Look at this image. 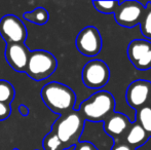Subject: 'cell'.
<instances>
[{
  "instance_id": "6da1fadb",
  "label": "cell",
  "mask_w": 151,
  "mask_h": 150,
  "mask_svg": "<svg viewBox=\"0 0 151 150\" xmlns=\"http://www.w3.org/2000/svg\"><path fill=\"white\" fill-rule=\"evenodd\" d=\"M40 97L46 107L59 115L75 109V93L61 82L52 81L45 84L40 90Z\"/></svg>"
},
{
  "instance_id": "d4e9b609",
  "label": "cell",
  "mask_w": 151,
  "mask_h": 150,
  "mask_svg": "<svg viewBox=\"0 0 151 150\" xmlns=\"http://www.w3.org/2000/svg\"><path fill=\"white\" fill-rule=\"evenodd\" d=\"M14 150H19V149H18V148H14Z\"/></svg>"
},
{
  "instance_id": "603a6c76",
  "label": "cell",
  "mask_w": 151,
  "mask_h": 150,
  "mask_svg": "<svg viewBox=\"0 0 151 150\" xmlns=\"http://www.w3.org/2000/svg\"><path fill=\"white\" fill-rule=\"evenodd\" d=\"M19 112H20V114L22 116L27 117V116L29 115V113H30V110H29V108L25 104H21L20 106H19Z\"/></svg>"
},
{
  "instance_id": "8fae6325",
  "label": "cell",
  "mask_w": 151,
  "mask_h": 150,
  "mask_svg": "<svg viewBox=\"0 0 151 150\" xmlns=\"http://www.w3.org/2000/svg\"><path fill=\"white\" fill-rule=\"evenodd\" d=\"M31 50L25 43H9L5 47V59L14 71L25 73Z\"/></svg>"
},
{
  "instance_id": "30bf717a",
  "label": "cell",
  "mask_w": 151,
  "mask_h": 150,
  "mask_svg": "<svg viewBox=\"0 0 151 150\" xmlns=\"http://www.w3.org/2000/svg\"><path fill=\"white\" fill-rule=\"evenodd\" d=\"M150 97L151 82L144 79L133 81L129 85L127 93H125L127 103L136 111L145 106H148Z\"/></svg>"
},
{
  "instance_id": "9a60e30c",
  "label": "cell",
  "mask_w": 151,
  "mask_h": 150,
  "mask_svg": "<svg viewBox=\"0 0 151 150\" xmlns=\"http://www.w3.org/2000/svg\"><path fill=\"white\" fill-rule=\"evenodd\" d=\"M136 120L142 126L147 136L151 138V108L149 106H145L143 108L136 111Z\"/></svg>"
},
{
  "instance_id": "ac0fdd59",
  "label": "cell",
  "mask_w": 151,
  "mask_h": 150,
  "mask_svg": "<svg viewBox=\"0 0 151 150\" xmlns=\"http://www.w3.org/2000/svg\"><path fill=\"white\" fill-rule=\"evenodd\" d=\"M120 1L112 0V1H93V5L96 9L101 14H114L117 6L119 5Z\"/></svg>"
},
{
  "instance_id": "5b68a950",
  "label": "cell",
  "mask_w": 151,
  "mask_h": 150,
  "mask_svg": "<svg viewBox=\"0 0 151 150\" xmlns=\"http://www.w3.org/2000/svg\"><path fill=\"white\" fill-rule=\"evenodd\" d=\"M81 78L83 84L91 90H99L105 86L110 79V70L104 61L91 60L84 65Z\"/></svg>"
},
{
  "instance_id": "8992f818",
  "label": "cell",
  "mask_w": 151,
  "mask_h": 150,
  "mask_svg": "<svg viewBox=\"0 0 151 150\" xmlns=\"http://www.w3.org/2000/svg\"><path fill=\"white\" fill-rule=\"evenodd\" d=\"M0 36L6 44L25 43L28 32L21 19L14 14H5L0 20Z\"/></svg>"
},
{
  "instance_id": "7c38bea8",
  "label": "cell",
  "mask_w": 151,
  "mask_h": 150,
  "mask_svg": "<svg viewBox=\"0 0 151 150\" xmlns=\"http://www.w3.org/2000/svg\"><path fill=\"white\" fill-rule=\"evenodd\" d=\"M132 120L122 113L114 112L104 121V131L105 133L113 138L115 142H119L127 132Z\"/></svg>"
},
{
  "instance_id": "7402d4cb",
  "label": "cell",
  "mask_w": 151,
  "mask_h": 150,
  "mask_svg": "<svg viewBox=\"0 0 151 150\" xmlns=\"http://www.w3.org/2000/svg\"><path fill=\"white\" fill-rule=\"evenodd\" d=\"M111 150H136L134 148H132V147H129V145L124 144V143L122 142H115L114 143V145L112 146Z\"/></svg>"
},
{
  "instance_id": "9c48e42d",
  "label": "cell",
  "mask_w": 151,
  "mask_h": 150,
  "mask_svg": "<svg viewBox=\"0 0 151 150\" xmlns=\"http://www.w3.org/2000/svg\"><path fill=\"white\" fill-rule=\"evenodd\" d=\"M76 48L86 57H96L102 50L103 41L99 30L93 26L83 28L75 40Z\"/></svg>"
},
{
  "instance_id": "4fadbf2b",
  "label": "cell",
  "mask_w": 151,
  "mask_h": 150,
  "mask_svg": "<svg viewBox=\"0 0 151 150\" xmlns=\"http://www.w3.org/2000/svg\"><path fill=\"white\" fill-rule=\"evenodd\" d=\"M148 139H149V137L147 136L145 131L142 128V126L137 121H132L129 130L125 133L124 137L120 142L136 149L145 144L148 141Z\"/></svg>"
},
{
  "instance_id": "3957f363",
  "label": "cell",
  "mask_w": 151,
  "mask_h": 150,
  "mask_svg": "<svg viewBox=\"0 0 151 150\" xmlns=\"http://www.w3.org/2000/svg\"><path fill=\"white\" fill-rule=\"evenodd\" d=\"M84 120L104 122L115 112V99L107 90H99L84 100L77 108Z\"/></svg>"
},
{
  "instance_id": "52a82bcc",
  "label": "cell",
  "mask_w": 151,
  "mask_h": 150,
  "mask_svg": "<svg viewBox=\"0 0 151 150\" xmlns=\"http://www.w3.org/2000/svg\"><path fill=\"white\" fill-rule=\"evenodd\" d=\"M145 6L139 1H122L114 11V19L119 26L134 28L140 24Z\"/></svg>"
},
{
  "instance_id": "ba28073f",
  "label": "cell",
  "mask_w": 151,
  "mask_h": 150,
  "mask_svg": "<svg viewBox=\"0 0 151 150\" xmlns=\"http://www.w3.org/2000/svg\"><path fill=\"white\" fill-rule=\"evenodd\" d=\"M127 58L136 69L146 71L151 69V41L134 39L127 46Z\"/></svg>"
},
{
  "instance_id": "7a4b0ae2",
  "label": "cell",
  "mask_w": 151,
  "mask_h": 150,
  "mask_svg": "<svg viewBox=\"0 0 151 150\" xmlns=\"http://www.w3.org/2000/svg\"><path fill=\"white\" fill-rule=\"evenodd\" d=\"M86 120L78 110L60 115L52 126V131L63 144L64 150L74 147L80 140Z\"/></svg>"
},
{
  "instance_id": "5bb4252c",
  "label": "cell",
  "mask_w": 151,
  "mask_h": 150,
  "mask_svg": "<svg viewBox=\"0 0 151 150\" xmlns=\"http://www.w3.org/2000/svg\"><path fill=\"white\" fill-rule=\"evenodd\" d=\"M24 19L32 24L38 25V26H43L48 22L50 14L43 7H37L31 11H27L23 14Z\"/></svg>"
},
{
  "instance_id": "ffe728a7",
  "label": "cell",
  "mask_w": 151,
  "mask_h": 150,
  "mask_svg": "<svg viewBox=\"0 0 151 150\" xmlns=\"http://www.w3.org/2000/svg\"><path fill=\"white\" fill-rule=\"evenodd\" d=\"M12 114V107L10 105L0 103V121L7 119Z\"/></svg>"
},
{
  "instance_id": "e0dca14e",
  "label": "cell",
  "mask_w": 151,
  "mask_h": 150,
  "mask_svg": "<svg viewBox=\"0 0 151 150\" xmlns=\"http://www.w3.org/2000/svg\"><path fill=\"white\" fill-rule=\"evenodd\" d=\"M139 25L143 36L147 38V40L151 39V2H147L146 4Z\"/></svg>"
},
{
  "instance_id": "2e32d148",
  "label": "cell",
  "mask_w": 151,
  "mask_h": 150,
  "mask_svg": "<svg viewBox=\"0 0 151 150\" xmlns=\"http://www.w3.org/2000/svg\"><path fill=\"white\" fill-rule=\"evenodd\" d=\"M16 96V90L10 82L0 79V103L10 105Z\"/></svg>"
},
{
  "instance_id": "277c9868",
  "label": "cell",
  "mask_w": 151,
  "mask_h": 150,
  "mask_svg": "<svg viewBox=\"0 0 151 150\" xmlns=\"http://www.w3.org/2000/svg\"><path fill=\"white\" fill-rule=\"evenodd\" d=\"M57 67L58 61L54 55L46 50H37L31 52L25 73L35 81H41L54 74Z\"/></svg>"
},
{
  "instance_id": "cb8c5ba5",
  "label": "cell",
  "mask_w": 151,
  "mask_h": 150,
  "mask_svg": "<svg viewBox=\"0 0 151 150\" xmlns=\"http://www.w3.org/2000/svg\"><path fill=\"white\" fill-rule=\"evenodd\" d=\"M148 106L151 108V97H150V100H149V103H148Z\"/></svg>"
},
{
  "instance_id": "d6986e66",
  "label": "cell",
  "mask_w": 151,
  "mask_h": 150,
  "mask_svg": "<svg viewBox=\"0 0 151 150\" xmlns=\"http://www.w3.org/2000/svg\"><path fill=\"white\" fill-rule=\"evenodd\" d=\"M42 145L44 150H64L63 144L52 132H50L44 137Z\"/></svg>"
},
{
  "instance_id": "44dd1931",
  "label": "cell",
  "mask_w": 151,
  "mask_h": 150,
  "mask_svg": "<svg viewBox=\"0 0 151 150\" xmlns=\"http://www.w3.org/2000/svg\"><path fill=\"white\" fill-rule=\"evenodd\" d=\"M74 150H99L93 143L88 141H79L74 146Z\"/></svg>"
}]
</instances>
